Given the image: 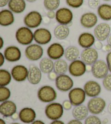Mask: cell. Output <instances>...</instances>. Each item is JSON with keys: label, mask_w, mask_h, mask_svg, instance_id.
Wrapping results in <instances>:
<instances>
[{"label": "cell", "mask_w": 111, "mask_h": 124, "mask_svg": "<svg viewBox=\"0 0 111 124\" xmlns=\"http://www.w3.org/2000/svg\"><path fill=\"white\" fill-rule=\"evenodd\" d=\"M17 41L22 45H29L34 40V33L26 26L19 28L15 33Z\"/></svg>", "instance_id": "1"}, {"label": "cell", "mask_w": 111, "mask_h": 124, "mask_svg": "<svg viewBox=\"0 0 111 124\" xmlns=\"http://www.w3.org/2000/svg\"><path fill=\"white\" fill-rule=\"evenodd\" d=\"M45 114L46 116L50 120H59L63 114L62 105L57 102L49 103L46 107Z\"/></svg>", "instance_id": "2"}, {"label": "cell", "mask_w": 111, "mask_h": 124, "mask_svg": "<svg viewBox=\"0 0 111 124\" xmlns=\"http://www.w3.org/2000/svg\"><path fill=\"white\" fill-rule=\"evenodd\" d=\"M37 97L41 102L49 103L57 98V93L52 87L44 85L40 88L37 92Z\"/></svg>", "instance_id": "3"}, {"label": "cell", "mask_w": 111, "mask_h": 124, "mask_svg": "<svg viewBox=\"0 0 111 124\" xmlns=\"http://www.w3.org/2000/svg\"><path fill=\"white\" fill-rule=\"evenodd\" d=\"M43 18L41 14L37 11L30 12L24 16L23 23L24 25L29 28L38 27L42 22Z\"/></svg>", "instance_id": "4"}, {"label": "cell", "mask_w": 111, "mask_h": 124, "mask_svg": "<svg viewBox=\"0 0 111 124\" xmlns=\"http://www.w3.org/2000/svg\"><path fill=\"white\" fill-rule=\"evenodd\" d=\"M109 69L106 62L100 59L92 65L91 72L93 76L97 79H103L108 75Z\"/></svg>", "instance_id": "5"}, {"label": "cell", "mask_w": 111, "mask_h": 124, "mask_svg": "<svg viewBox=\"0 0 111 124\" xmlns=\"http://www.w3.org/2000/svg\"><path fill=\"white\" fill-rule=\"evenodd\" d=\"M24 53L26 57L28 60L30 61H37L42 57L43 49L39 44H30L26 47Z\"/></svg>", "instance_id": "6"}, {"label": "cell", "mask_w": 111, "mask_h": 124, "mask_svg": "<svg viewBox=\"0 0 111 124\" xmlns=\"http://www.w3.org/2000/svg\"><path fill=\"white\" fill-rule=\"evenodd\" d=\"M55 19L59 24L69 26L72 23L73 14L69 8H61L56 10Z\"/></svg>", "instance_id": "7"}, {"label": "cell", "mask_w": 111, "mask_h": 124, "mask_svg": "<svg viewBox=\"0 0 111 124\" xmlns=\"http://www.w3.org/2000/svg\"><path fill=\"white\" fill-rule=\"evenodd\" d=\"M106 103L105 101L99 97H92L87 104V108L91 114L97 115L100 114L105 109Z\"/></svg>", "instance_id": "8"}, {"label": "cell", "mask_w": 111, "mask_h": 124, "mask_svg": "<svg viewBox=\"0 0 111 124\" xmlns=\"http://www.w3.org/2000/svg\"><path fill=\"white\" fill-rule=\"evenodd\" d=\"M55 85L60 91L66 92L72 89L74 85V82L67 75H58L55 80Z\"/></svg>", "instance_id": "9"}, {"label": "cell", "mask_w": 111, "mask_h": 124, "mask_svg": "<svg viewBox=\"0 0 111 124\" xmlns=\"http://www.w3.org/2000/svg\"><path fill=\"white\" fill-rule=\"evenodd\" d=\"M86 93L81 88H75L70 90L68 94L69 101L73 106H77L83 104L86 99Z\"/></svg>", "instance_id": "10"}, {"label": "cell", "mask_w": 111, "mask_h": 124, "mask_svg": "<svg viewBox=\"0 0 111 124\" xmlns=\"http://www.w3.org/2000/svg\"><path fill=\"white\" fill-rule=\"evenodd\" d=\"M52 38L50 31L45 28H40L34 32V40L39 45H46Z\"/></svg>", "instance_id": "11"}, {"label": "cell", "mask_w": 111, "mask_h": 124, "mask_svg": "<svg viewBox=\"0 0 111 124\" xmlns=\"http://www.w3.org/2000/svg\"><path fill=\"white\" fill-rule=\"evenodd\" d=\"M69 74L74 77H80L87 71L86 64L81 60H75L71 62L68 67Z\"/></svg>", "instance_id": "12"}, {"label": "cell", "mask_w": 111, "mask_h": 124, "mask_svg": "<svg viewBox=\"0 0 111 124\" xmlns=\"http://www.w3.org/2000/svg\"><path fill=\"white\" fill-rule=\"evenodd\" d=\"M111 28L109 24L102 23L95 26L94 35L97 40L103 41L107 39L111 34Z\"/></svg>", "instance_id": "13"}, {"label": "cell", "mask_w": 111, "mask_h": 124, "mask_svg": "<svg viewBox=\"0 0 111 124\" xmlns=\"http://www.w3.org/2000/svg\"><path fill=\"white\" fill-rule=\"evenodd\" d=\"M65 49L60 43H54L49 46L47 53L49 58L57 61L61 59L65 54Z\"/></svg>", "instance_id": "14"}, {"label": "cell", "mask_w": 111, "mask_h": 124, "mask_svg": "<svg viewBox=\"0 0 111 124\" xmlns=\"http://www.w3.org/2000/svg\"><path fill=\"white\" fill-rule=\"evenodd\" d=\"M81 59L86 65H93L98 59V53L95 48L90 47L84 49L81 54Z\"/></svg>", "instance_id": "15"}, {"label": "cell", "mask_w": 111, "mask_h": 124, "mask_svg": "<svg viewBox=\"0 0 111 124\" xmlns=\"http://www.w3.org/2000/svg\"><path fill=\"white\" fill-rule=\"evenodd\" d=\"M11 74L15 81L23 82L27 78L28 69L24 65H17L13 68Z\"/></svg>", "instance_id": "16"}, {"label": "cell", "mask_w": 111, "mask_h": 124, "mask_svg": "<svg viewBox=\"0 0 111 124\" xmlns=\"http://www.w3.org/2000/svg\"><path fill=\"white\" fill-rule=\"evenodd\" d=\"M98 21L97 15L94 13L87 12L81 15L80 20L81 25L86 28H91L97 25Z\"/></svg>", "instance_id": "17"}, {"label": "cell", "mask_w": 111, "mask_h": 124, "mask_svg": "<svg viewBox=\"0 0 111 124\" xmlns=\"http://www.w3.org/2000/svg\"><path fill=\"white\" fill-rule=\"evenodd\" d=\"M83 89L87 96L90 97H97L101 92V86L96 81H88L84 85Z\"/></svg>", "instance_id": "18"}, {"label": "cell", "mask_w": 111, "mask_h": 124, "mask_svg": "<svg viewBox=\"0 0 111 124\" xmlns=\"http://www.w3.org/2000/svg\"><path fill=\"white\" fill-rule=\"evenodd\" d=\"M41 78L42 71L40 68L34 64H31L28 69L27 77L29 82L33 85H36L40 82Z\"/></svg>", "instance_id": "19"}, {"label": "cell", "mask_w": 111, "mask_h": 124, "mask_svg": "<svg viewBox=\"0 0 111 124\" xmlns=\"http://www.w3.org/2000/svg\"><path fill=\"white\" fill-rule=\"evenodd\" d=\"M4 56L6 59L9 62H15L21 59V52L19 47L15 46H9L4 50Z\"/></svg>", "instance_id": "20"}, {"label": "cell", "mask_w": 111, "mask_h": 124, "mask_svg": "<svg viewBox=\"0 0 111 124\" xmlns=\"http://www.w3.org/2000/svg\"><path fill=\"white\" fill-rule=\"evenodd\" d=\"M16 110V104L12 101H4L0 105V113L4 117H12Z\"/></svg>", "instance_id": "21"}, {"label": "cell", "mask_w": 111, "mask_h": 124, "mask_svg": "<svg viewBox=\"0 0 111 124\" xmlns=\"http://www.w3.org/2000/svg\"><path fill=\"white\" fill-rule=\"evenodd\" d=\"M77 41L79 45L85 49L91 47L94 45L95 42V37L92 33L84 32L79 35Z\"/></svg>", "instance_id": "22"}, {"label": "cell", "mask_w": 111, "mask_h": 124, "mask_svg": "<svg viewBox=\"0 0 111 124\" xmlns=\"http://www.w3.org/2000/svg\"><path fill=\"white\" fill-rule=\"evenodd\" d=\"M15 17L13 13L9 9H2L0 12V25L8 27L14 23Z\"/></svg>", "instance_id": "23"}, {"label": "cell", "mask_w": 111, "mask_h": 124, "mask_svg": "<svg viewBox=\"0 0 111 124\" xmlns=\"http://www.w3.org/2000/svg\"><path fill=\"white\" fill-rule=\"evenodd\" d=\"M19 119L24 123L29 124L34 122L36 118V113L31 108L26 107L19 113Z\"/></svg>", "instance_id": "24"}, {"label": "cell", "mask_w": 111, "mask_h": 124, "mask_svg": "<svg viewBox=\"0 0 111 124\" xmlns=\"http://www.w3.org/2000/svg\"><path fill=\"white\" fill-rule=\"evenodd\" d=\"M8 6L13 13L21 14L26 8V0H10Z\"/></svg>", "instance_id": "25"}, {"label": "cell", "mask_w": 111, "mask_h": 124, "mask_svg": "<svg viewBox=\"0 0 111 124\" xmlns=\"http://www.w3.org/2000/svg\"><path fill=\"white\" fill-rule=\"evenodd\" d=\"M89 110L87 107L86 106L81 105L75 106L73 109L72 114L74 118L79 120H85L87 118Z\"/></svg>", "instance_id": "26"}, {"label": "cell", "mask_w": 111, "mask_h": 124, "mask_svg": "<svg viewBox=\"0 0 111 124\" xmlns=\"http://www.w3.org/2000/svg\"><path fill=\"white\" fill-rule=\"evenodd\" d=\"M97 13L100 18L104 21L111 20V5L104 3L100 5L97 8Z\"/></svg>", "instance_id": "27"}, {"label": "cell", "mask_w": 111, "mask_h": 124, "mask_svg": "<svg viewBox=\"0 0 111 124\" xmlns=\"http://www.w3.org/2000/svg\"><path fill=\"white\" fill-rule=\"evenodd\" d=\"M70 34V30L69 26L59 24L55 27L54 35L56 39L59 40L66 39Z\"/></svg>", "instance_id": "28"}, {"label": "cell", "mask_w": 111, "mask_h": 124, "mask_svg": "<svg viewBox=\"0 0 111 124\" xmlns=\"http://www.w3.org/2000/svg\"><path fill=\"white\" fill-rule=\"evenodd\" d=\"M80 55L79 48L75 46H70L66 48L65 51V58L69 62H73L77 60Z\"/></svg>", "instance_id": "29"}, {"label": "cell", "mask_w": 111, "mask_h": 124, "mask_svg": "<svg viewBox=\"0 0 111 124\" xmlns=\"http://www.w3.org/2000/svg\"><path fill=\"white\" fill-rule=\"evenodd\" d=\"M54 63L50 58H42L40 62L39 66L42 72L48 74L54 70Z\"/></svg>", "instance_id": "30"}, {"label": "cell", "mask_w": 111, "mask_h": 124, "mask_svg": "<svg viewBox=\"0 0 111 124\" xmlns=\"http://www.w3.org/2000/svg\"><path fill=\"white\" fill-rule=\"evenodd\" d=\"M68 64L63 59H60L54 62V71L57 75L65 74L68 70Z\"/></svg>", "instance_id": "31"}, {"label": "cell", "mask_w": 111, "mask_h": 124, "mask_svg": "<svg viewBox=\"0 0 111 124\" xmlns=\"http://www.w3.org/2000/svg\"><path fill=\"white\" fill-rule=\"evenodd\" d=\"M12 74L6 69L0 70V86L6 87L9 85L12 81Z\"/></svg>", "instance_id": "32"}, {"label": "cell", "mask_w": 111, "mask_h": 124, "mask_svg": "<svg viewBox=\"0 0 111 124\" xmlns=\"http://www.w3.org/2000/svg\"><path fill=\"white\" fill-rule=\"evenodd\" d=\"M60 0H44V8L48 10H56L59 7Z\"/></svg>", "instance_id": "33"}, {"label": "cell", "mask_w": 111, "mask_h": 124, "mask_svg": "<svg viewBox=\"0 0 111 124\" xmlns=\"http://www.w3.org/2000/svg\"><path fill=\"white\" fill-rule=\"evenodd\" d=\"M11 95V92L9 89L6 87H0V102H3L7 101Z\"/></svg>", "instance_id": "34"}, {"label": "cell", "mask_w": 111, "mask_h": 124, "mask_svg": "<svg viewBox=\"0 0 111 124\" xmlns=\"http://www.w3.org/2000/svg\"><path fill=\"white\" fill-rule=\"evenodd\" d=\"M66 4L73 8H79L83 6L84 0H66Z\"/></svg>", "instance_id": "35"}, {"label": "cell", "mask_w": 111, "mask_h": 124, "mask_svg": "<svg viewBox=\"0 0 111 124\" xmlns=\"http://www.w3.org/2000/svg\"><path fill=\"white\" fill-rule=\"evenodd\" d=\"M85 124H101V121L96 116H90L85 119Z\"/></svg>", "instance_id": "36"}, {"label": "cell", "mask_w": 111, "mask_h": 124, "mask_svg": "<svg viewBox=\"0 0 111 124\" xmlns=\"http://www.w3.org/2000/svg\"><path fill=\"white\" fill-rule=\"evenodd\" d=\"M103 84L106 90L111 92V74H108L105 78H103Z\"/></svg>", "instance_id": "37"}, {"label": "cell", "mask_w": 111, "mask_h": 124, "mask_svg": "<svg viewBox=\"0 0 111 124\" xmlns=\"http://www.w3.org/2000/svg\"><path fill=\"white\" fill-rule=\"evenodd\" d=\"M88 5L91 9L97 8L100 5V0H88Z\"/></svg>", "instance_id": "38"}, {"label": "cell", "mask_w": 111, "mask_h": 124, "mask_svg": "<svg viewBox=\"0 0 111 124\" xmlns=\"http://www.w3.org/2000/svg\"><path fill=\"white\" fill-rule=\"evenodd\" d=\"M73 105L72 103L70 102V101L69 100H65L63 101V102L62 103V106L63 107V109H65V110H68L70 109L72 107Z\"/></svg>", "instance_id": "39"}, {"label": "cell", "mask_w": 111, "mask_h": 124, "mask_svg": "<svg viewBox=\"0 0 111 124\" xmlns=\"http://www.w3.org/2000/svg\"><path fill=\"white\" fill-rule=\"evenodd\" d=\"M106 63H107L109 71L111 73V51L108 52L106 56Z\"/></svg>", "instance_id": "40"}, {"label": "cell", "mask_w": 111, "mask_h": 124, "mask_svg": "<svg viewBox=\"0 0 111 124\" xmlns=\"http://www.w3.org/2000/svg\"><path fill=\"white\" fill-rule=\"evenodd\" d=\"M94 45L95 49L98 50H102L104 47L103 44V43H102V42L101 41H99V40L95 41Z\"/></svg>", "instance_id": "41"}, {"label": "cell", "mask_w": 111, "mask_h": 124, "mask_svg": "<svg viewBox=\"0 0 111 124\" xmlns=\"http://www.w3.org/2000/svg\"><path fill=\"white\" fill-rule=\"evenodd\" d=\"M47 16L50 19H54L56 17V12L54 10H48L47 13Z\"/></svg>", "instance_id": "42"}, {"label": "cell", "mask_w": 111, "mask_h": 124, "mask_svg": "<svg viewBox=\"0 0 111 124\" xmlns=\"http://www.w3.org/2000/svg\"><path fill=\"white\" fill-rule=\"evenodd\" d=\"M58 75H57L56 73L54 71H52L50 72L49 74H48V77L49 79H50V81H55L57 78V77Z\"/></svg>", "instance_id": "43"}, {"label": "cell", "mask_w": 111, "mask_h": 124, "mask_svg": "<svg viewBox=\"0 0 111 124\" xmlns=\"http://www.w3.org/2000/svg\"><path fill=\"white\" fill-rule=\"evenodd\" d=\"M9 1L10 0H0V7L3 8L7 5H8Z\"/></svg>", "instance_id": "44"}, {"label": "cell", "mask_w": 111, "mask_h": 124, "mask_svg": "<svg viewBox=\"0 0 111 124\" xmlns=\"http://www.w3.org/2000/svg\"><path fill=\"white\" fill-rule=\"evenodd\" d=\"M5 57L4 56V54H2V52H0V67L3 66V65L5 62Z\"/></svg>", "instance_id": "45"}, {"label": "cell", "mask_w": 111, "mask_h": 124, "mask_svg": "<svg viewBox=\"0 0 111 124\" xmlns=\"http://www.w3.org/2000/svg\"><path fill=\"white\" fill-rule=\"evenodd\" d=\"M104 51L105 52H110L111 51V45H110V44H107V45H106L104 47H103Z\"/></svg>", "instance_id": "46"}, {"label": "cell", "mask_w": 111, "mask_h": 124, "mask_svg": "<svg viewBox=\"0 0 111 124\" xmlns=\"http://www.w3.org/2000/svg\"><path fill=\"white\" fill-rule=\"evenodd\" d=\"M67 124H83V123L81 122L80 120L74 119V120H70Z\"/></svg>", "instance_id": "47"}, {"label": "cell", "mask_w": 111, "mask_h": 124, "mask_svg": "<svg viewBox=\"0 0 111 124\" xmlns=\"http://www.w3.org/2000/svg\"><path fill=\"white\" fill-rule=\"evenodd\" d=\"M50 124H65L63 121H60V120H54L50 123Z\"/></svg>", "instance_id": "48"}, {"label": "cell", "mask_w": 111, "mask_h": 124, "mask_svg": "<svg viewBox=\"0 0 111 124\" xmlns=\"http://www.w3.org/2000/svg\"><path fill=\"white\" fill-rule=\"evenodd\" d=\"M4 45V40L2 38V37H0V50H1L3 47Z\"/></svg>", "instance_id": "49"}, {"label": "cell", "mask_w": 111, "mask_h": 124, "mask_svg": "<svg viewBox=\"0 0 111 124\" xmlns=\"http://www.w3.org/2000/svg\"><path fill=\"white\" fill-rule=\"evenodd\" d=\"M32 124H45L43 121L41 120H35L34 122H33Z\"/></svg>", "instance_id": "50"}, {"label": "cell", "mask_w": 111, "mask_h": 124, "mask_svg": "<svg viewBox=\"0 0 111 124\" xmlns=\"http://www.w3.org/2000/svg\"><path fill=\"white\" fill-rule=\"evenodd\" d=\"M107 44H110V45H111V33L107 39Z\"/></svg>", "instance_id": "51"}, {"label": "cell", "mask_w": 111, "mask_h": 124, "mask_svg": "<svg viewBox=\"0 0 111 124\" xmlns=\"http://www.w3.org/2000/svg\"><path fill=\"white\" fill-rule=\"evenodd\" d=\"M18 116H19V115L17 114L16 113H15L12 117L13 119H15V120H16V119H18Z\"/></svg>", "instance_id": "52"}, {"label": "cell", "mask_w": 111, "mask_h": 124, "mask_svg": "<svg viewBox=\"0 0 111 124\" xmlns=\"http://www.w3.org/2000/svg\"><path fill=\"white\" fill-rule=\"evenodd\" d=\"M49 19H49L47 16H46L44 17L43 20V21L45 23H48L49 22Z\"/></svg>", "instance_id": "53"}, {"label": "cell", "mask_w": 111, "mask_h": 124, "mask_svg": "<svg viewBox=\"0 0 111 124\" xmlns=\"http://www.w3.org/2000/svg\"><path fill=\"white\" fill-rule=\"evenodd\" d=\"M107 109H108V112L111 114V102L109 104V105H108Z\"/></svg>", "instance_id": "54"}, {"label": "cell", "mask_w": 111, "mask_h": 124, "mask_svg": "<svg viewBox=\"0 0 111 124\" xmlns=\"http://www.w3.org/2000/svg\"><path fill=\"white\" fill-rule=\"evenodd\" d=\"M27 2H29V3H34V2H36L37 0H26Z\"/></svg>", "instance_id": "55"}, {"label": "cell", "mask_w": 111, "mask_h": 124, "mask_svg": "<svg viewBox=\"0 0 111 124\" xmlns=\"http://www.w3.org/2000/svg\"><path fill=\"white\" fill-rule=\"evenodd\" d=\"M0 124H6V122L2 119H0Z\"/></svg>", "instance_id": "56"}, {"label": "cell", "mask_w": 111, "mask_h": 124, "mask_svg": "<svg viewBox=\"0 0 111 124\" xmlns=\"http://www.w3.org/2000/svg\"><path fill=\"white\" fill-rule=\"evenodd\" d=\"M103 1H111V0H103Z\"/></svg>", "instance_id": "57"}, {"label": "cell", "mask_w": 111, "mask_h": 124, "mask_svg": "<svg viewBox=\"0 0 111 124\" xmlns=\"http://www.w3.org/2000/svg\"><path fill=\"white\" fill-rule=\"evenodd\" d=\"M11 124H19V123H12Z\"/></svg>", "instance_id": "58"}]
</instances>
